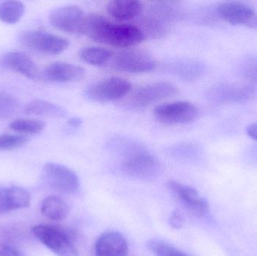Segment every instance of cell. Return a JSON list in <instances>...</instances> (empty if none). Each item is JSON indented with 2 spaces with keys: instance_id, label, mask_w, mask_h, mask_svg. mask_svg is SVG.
Segmentation results:
<instances>
[{
  "instance_id": "1",
  "label": "cell",
  "mask_w": 257,
  "mask_h": 256,
  "mask_svg": "<svg viewBox=\"0 0 257 256\" xmlns=\"http://www.w3.org/2000/svg\"><path fill=\"white\" fill-rule=\"evenodd\" d=\"M84 35L99 43L126 49L145 39L136 25L115 24L97 14L87 15Z\"/></svg>"
},
{
  "instance_id": "2",
  "label": "cell",
  "mask_w": 257,
  "mask_h": 256,
  "mask_svg": "<svg viewBox=\"0 0 257 256\" xmlns=\"http://www.w3.org/2000/svg\"><path fill=\"white\" fill-rule=\"evenodd\" d=\"M118 141L117 145L123 153L121 168L126 175L145 181L157 178L160 173V164L151 153L130 140Z\"/></svg>"
},
{
  "instance_id": "3",
  "label": "cell",
  "mask_w": 257,
  "mask_h": 256,
  "mask_svg": "<svg viewBox=\"0 0 257 256\" xmlns=\"http://www.w3.org/2000/svg\"><path fill=\"white\" fill-rule=\"evenodd\" d=\"M33 232L38 240L58 256H78L75 246V237L69 230L56 225H37Z\"/></svg>"
},
{
  "instance_id": "4",
  "label": "cell",
  "mask_w": 257,
  "mask_h": 256,
  "mask_svg": "<svg viewBox=\"0 0 257 256\" xmlns=\"http://www.w3.org/2000/svg\"><path fill=\"white\" fill-rule=\"evenodd\" d=\"M19 39L24 46L43 54H59L69 46L67 39L44 30H27L20 35Z\"/></svg>"
},
{
  "instance_id": "5",
  "label": "cell",
  "mask_w": 257,
  "mask_h": 256,
  "mask_svg": "<svg viewBox=\"0 0 257 256\" xmlns=\"http://www.w3.org/2000/svg\"><path fill=\"white\" fill-rule=\"evenodd\" d=\"M113 68L119 72L131 74L148 73L157 67V62L152 55L139 49L123 50L113 59Z\"/></svg>"
},
{
  "instance_id": "6",
  "label": "cell",
  "mask_w": 257,
  "mask_h": 256,
  "mask_svg": "<svg viewBox=\"0 0 257 256\" xmlns=\"http://www.w3.org/2000/svg\"><path fill=\"white\" fill-rule=\"evenodd\" d=\"M131 89V83L127 80L112 77L89 86L86 89L85 96L93 102H113L123 99Z\"/></svg>"
},
{
  "instance_id": "7",
  "label": "cell",
  "mask_w": 257,
  "mask_h": 256,
  "mask_svg": "<svg viewBox=\"0 0 257 256\" xmlns=\"http://www.w3.org/2000/svg\"><path fill=\"white\" fill-rule=\"evenodd\" d=\"M87 14L75 5L57 8L50 13L49 21L53 27L69 34L84 35Z\"/></svg>"
},
{
  "instance_id": "8",
  "label": "cell",
  "mask_w": 257,
  "mask_h": 256,
  "mask_svg": "<svg viewBox=\"0 0 257 256\" xmlns=\"http://www.w3.org/2000/svg\"><path fill=\"white\" fill-rule=\"evenodd\" d=\"M154 115L164 124H188L197 119L199 110L191 102L178 101L158 105L154 109Z\"/></svg>"
},
{
  "instance_id": "9",
  "label": "cell",
  "mask_w": 257,
  "mask_h": 256,
  "mask_svg": "<svg viewBox=\"0 0 257 256\" xmlns=\"http://www.w3.org/2000/svg\"><path fill=\"white\" fill-rule=\"evenodd\" d=\"M178 90L169 82H157L139 87L128 98L126 105L133 108H142L178 94Z\"/></svg>"
},
{
  "instance_id": "10",
  "label": "cell",
  "mask_w": 257,
  "mask_h": 256,
  "mask_svg": "<svg viewBox=\"0 0 257 256\" xmlns=\"http://www.w3.org/2000/svg\"><path fill=\"white\" fill-rule=\"evenodd\" d=\"M167 186L174 197L190 214L196 217H202L208 213L209 204L208 201L202 198L194 188L175 180H169Z\"/></svg>"
},
{
  "instance_id": "11",
  "label": "cell",
  "mask_w": 257,
  "mask_h": 256,
  "mask_svg": "<svg viewBox=\"0 0 257 256\" xmlns=\"http://www.w3.org/2000/svg\"><path fill=\"white\" fill-rule=\"evenodd\" d=\"M45 181L53 189L65 193H74L79 188V179L72 170L61 164L48 162L43 168Z\"/></svg>"
},
{
  "instance_id": "12",
  "label": "cell",
  "mask_w": 257,
  "mask_h": 256,
  "mask_svg": "<svg viewBox=\"0 0 257 256\" xmlns=\"http://www.w3.org/2000/svg\"><path fill=\"white\" fill-rule=\"evenodd\" d=\"M217 13L222 19L229 24L257 27V16L254 9L241 2L221 3L217 8Z\"/></svg>"
},
{
  "instance_id": "13",
  "label": "cell",
  "mask_w": 257,
  "mask_h": 256,
  "mask_svg": "<svg viewBox=\"0 0 257 256\" xmlns=\"http://www.w3.org/2000/svg\"><path fill=\"white\" fill-rule=\"evenodd\" d=\"M255 93L256 89L249 84H222L210 91V98L219 103H235L249 100Z\"/></svg>"
},
{
  "instance_id": "14",
  "label": "cell",
  "mask_w": 257,
  "mask_h": 256,
  "mask_svg": "<svg viewBox=\"0 0 257 256\" xmlns=\"http://www.w3.org/2000/svg\"><path fill=\"white\" fill-rule=\"evenodd\" d=\"M85 75V70L81 66L65 62H56L44 69L42 77L48 82L72 83L81 81Z\"/></svg>"
},
{
  "instance_id": "15",
  "label": "cell",
  "mask_w": 257,
  "mask_h": 256,
  "mask_svg": "<svg viewBox=\"0 0 257 256\" xmlns=\"http://www.w3.org/2000/svg\"><path fill=\"white\" fill-rule=\"evenodd\" d=\"M3 67L21 74L30 79H37L40 76L39 67L29 57L21 51H9L0 59Z\"/></svg>"
},
{
  "instance_id": "16",
  "label": "cell",
  "mask_w": 257,
  "mask_h": 256,
  "mask_svg": "<svg viewBox=\"0 0 257 256\" xmlns=\"http://www.w3.org/2000/svg\"><path fill=\"white\" fill-rule=\"evenodd\" d=\"M128 243L117 231H108L99 236L95 245L96 256H127Z\"/></svg>"
},
{
  "instance_id": "17",
  "label": "cell",
  "mask_w": 257,
  "mask_h": 256,
  "mask_svg": "<svg viewBox=\"0 0 257 256\" xmlns=\"http://www.w3.org/2000/svg\"><path fill=\"white\" fill-rule=\"evenodd\" d=\"M30 194L24 188L0 187V214L26 208L30 205Z\"/></svg>"
},
{
  "instance_id": "18",
  "label": "cell",
  "mask_w": 257,
  "mask_h": 256,
  "mask_svg": "<svg viewBox=\"0 0 257 256\" xmlns=\"http://www.w3.org/2000/svg\"><path fill=\"white\" fill-rule=\"evenodd\" d=\"M143 9V5L137 0H113L106 6L107 12L117 21H130L137 18Z\"/></svg>"
},
{
  "instance_id": "19",
  "label": "cell",
  "mask_w": 257,
  "mask_h": 256,
  "mask_svg": "<svg viewBox=\"0 0 257 256\" xmlns=\"http://www.w3.org/2000/svg\"><path fill=\"white\" fill-rule=\"evenodd\" d=\"M136 26L145 39H161L167 35L169 30V24L149 13L140 18L139 24Z\"/></svg>"
},
{
  "instance_id": "20",
  "label": "cell",
  "mask_w": 257,
  "mask_h": 256,
  "mask_svg": "<svg viewBox=\"0 0 257 256\" xmlns=\"http://www.w3.org/2000/svg\"><path fill=\"white\" fill-rule=\"evenodd\" d=\"M24 111L29 115L43 116L54 118H61L66 114V111L61 107L42 99H34L29 102L26 105Z\"/></svg>"
},
{
  "instance_id": "21",
  "label": "cell",
  "mask_w": 257,
  "mask_h": 256,
  "mask_svg": "<svg viewBox=\"0 0 257 256\" xmlns=\"http://www.w3.org/2000/svg\"><path fill=\"white\" fill-rule=\"evenodd\" d=\"M41 212L45 217L51 220H63L69 213V206L60 197L51 195L42 201Z\"/></svg>"
},
{
  "instance_id": "22",
  "label": "cell",
  "mask_w": 257,
  "mask_h": 256,
  "mask_svg": "<svg viewBox=\"0 0 257 256\" xmlns=\"http://www.w3.org/2000/svg\"><path fill=\"white\" fill-rule=\"evenodd\" d=\"M80 59L84 63L94 66L106 64L112 57V52L101 47L89 46L80 51Z\"/></svg>"
},
{
  "instance_id": "23",
  "label": "cell",
  "mask_w": 257,
  "mask_h": 256,
  "mask_svg": "<svg viewBox=\"0 0 257 256\" xmlns=\"http://www.w3.org/2000/svg\"><path fill=\"white\" fill-rule=\"evenodd\" d=\"M172 68L174 73L187 81L197 79L205 71L203 65L194 60H182L175 63Z\"/></svg>"
},
{
  "instance_id": "24",
  "label": "cell",
  "mask_w": 257,
  "mask_h": 256,
  "mask_svg": "<svg viewBox=\"0 0 257 256\" xmlns=\"http://www.w3.org/2000/svg\"><path fill=\"white\" fill-rule=\"evenodd\" d=\"M25 12V6L19 1H4L0 3V21L14 24L21 20Z\"/></svg>"
},
{
  "instance_id": "25",
  "label": "cell",
  "mask_w": 257,
  "mask_h": 256,
  "mask_svg": "<svg viewBox=\"0 0 257 256\" xmlns=\"http://www.w3.org/2000/svg\"><path fill=\"white\" fill-rule=\"evenodd\" d=\"M172 3L159 2L151 6L149 14L157 17L168 24L180 18L179 9Z\"/></svg>"
},
{
  "instance_id": "26",
  "label": "cell",
  "mask_w": 257,
  "mask_h": 256,
  "mask_svg": "<svg viewBox=\"0 0 257 256\" xmlns=\"http://www.w3.org/2000/svg\"><path fill=\"white\" fill-rule=\"evenodd\" d=\"M10 128L20 133L34 135L44 130L45 123L42 120L34 119H17L10 123Z\"/></svg>"
},
{
  "instance_id": "27",
  "label": "cell",
  "mask_w": 257,
  "mask_h": 256,
  "mask_svg": "<svg viewBox=\"0 0 257 256\" xmlns=\"http://www.w3.org/2000/svg\"><path fill=\"white\" fill-rule=\"evenodd\" d=\"M148 250L156 256H190L172 245L159 239H151L147 242Z\"/></svg>"
},
{
  "instance_id": "28",
  "label": "cell",
  "mask_w": 257,
  "mask_h": 256,
  "mask_svg": "<svg viewBox=\"0 0 257 256\" xmlns=\"http://www.w3.org/2000/svg\"><path fill=\"white\" fill-rule=\"evenodd\" d=\"M19 109L18 99L8 92L0 90V120L15 115Z\"/></svg>"
},
{
  "instance_id": "29",
  "label": "cell",
  "mask_w": 257,
  "mask_h": 256,
  "mask_svg": "<svg viewBox=\"0 0 257 256\" xmlns=\"http://www.w3.org/2000/svg\"><path fill=\"white\" fill-rule=\"evenodd\" d=\"M238 72L250 84H257V56L243 60L238 66Z\"/></svg>"
},
{
  "instance_id": "30",
  "label": "cell",
  "mask_w": 257,
  "mask_h": 256,
  "mask_svg": "<svg viewBox=\"0 0 257 256\" xmlns=\"http://www.w3.org/2000/svg\"><path fill=\"white\" fill-rule=\"evenodd\" d=\"M27 136L16 135H0V150H15L23 147L28 143Z\"/></svg>"
},
{
  "instance_id": "31",
  "label": "cell",
  "mask_w": 257,
  "mask_h": 256,
  "mask_svg": "<svg viewBox=\"0 0 257 256\" xmlns=\"http://www.w3.org/2000/svg\"><path fill=\"white\" fill-rule=\"evenodd\" d=\"M184 218L179 210H175L171 213L169 223L174 229H180L184 225Z\"/></svg>"
},
{
  "instance_id": "32",
  "label": "cell",
  "mask_w": 257,
  "mask_h": 256,
  "mask_svg": "<svg viewBox=\"0 0 257 256\" xmlns=\"http://www.w3.org/2000/svg\"><path fill=\"white\" fill-rule=\"evenodd\" d=\"M0 256H23L19 250L12 246H4L0 247Z\"/></svg>"
},
{
  "instance_id": "33",
  "label": "cell",
  "mask_w": 257,
  "mask_h": 256,
  "mask_svg": "<svg viewBox=\"0 0 257 256\" xmlns=\"http://www.w3.org/2000/svg\"><path fill=\"white\" fill-rule=\"evenodd\" d=\"M247 133L250 138L257 141V123H252L247 128Z\"/></svg>"
},
{
  "instance_id": "34",
  "label": "cell",
  "mask_w": 257,
  "mask_h": 256,
  "mask_svg": "<svg viewBox=\"0 0 257 256\" xmlns=\"http://www.w3.org/2000/svg\"><path fill=\"white\" fill-rule=\"evenodd\" d=\"M69 126H72V127H79L81 125V119L78 118V117H73V118H71L70 120L68 122Z\"/></svg>"
}]
</instances>
